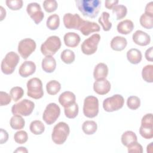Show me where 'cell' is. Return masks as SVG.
Returning a JSON list of instances; mask_svg holds the SVG:
<instances>
[{"instance_id":"obj_39","label":"cell","mask_w":153,"mask_h":153,"mask_svg":"<svg viewBox=\"0 0 153 153\" xmlns=\"http://www.w3.org/2000/svg\"><path fill=\"white\" fill-rule=\"evenodd\" d=\"M14 139L16 143L19 144H23L27 141V133L24 130L18 131L14 134Z\"/></svg>"},{"instance_id":"obj_31","label":"cell","mask_w":153,"mask_h":153,"mask_svg":"<svg viewBox=\"0 0 153 153\" xmlns=\"http://www.w3.org/2000/svg\"><path fill=\"white\" fill-rule=\"evenodd\" d=\"M60 25V18L57 14L50 16L46 22L47 27L51 30H56Z\"/></svg>"},{"instance_id":"obj_24","label":"cell","mask_w":153,"mask_h":153,"mask_svg":"<svg viewBox=\"0 0 153 153\" xmlns=\"http://www.w3.org/2000/svg\"><path fill=\"white\" fill-rule=\"evenodd\" d=\"M127 58L131 64H138L142 60V53L137 48H131L127 52Z\"/></svg>"},{"instance_id":"obj_44","label":"cell","mask_w":153,"mask_h":153,"mask_svg":"<svg viewBox=\"0 0 153 153\" xmlns=\"http://www.w3.org/2000/svg\"><path fill=\"white\" fill-rule=\"evenodd\" d=\"M139 133L142 137L146 139H150L153 137V129L152 128H145L140 127Z\"/></svg>"},{"instance_id":"obj_10","label":"cell","mask_w":153,"mask_h":153,"mask_svg":"<svg viewBox=\"0 0 153 153\" xmlns=\"http://www.w3.org/2000/svg\"><path fill=\"white\" fill-rule=\"evenodd\" d=\"M60 114V109L55 103H50L47 105L42 115V119L46 124L51 125L59 118Z\"/></svg>"},{"instance_id":"obj_22","label":"cell","mask_w":153,"mask_h":153,"mask_svg":"<svg viewBox=\"0 0 153 153\" xmlns=\"http://www.w3.org/2000/svg\"><path fill=\"white\" fill-rule=\"evenodd\" d=\"M42 69L47 73L54 72L56 68V62L53 56H45L42 61Z\"/></svg>"},{"instance_id":"obj_32","label":"cell","mask_w":153,"mask_h":153,"mask_svg":"<svg viewBox=\"0 0 153 153\" xmlns=\"http://www.w3.org/2000/svg\"><path fill=\"white\" fill-rule=\"evenodd\" d=\"M142 76L147 82H153V65H148L144 66L142 71Z\"/></svg>"},{"instance_id":"obj_12","label":"cell","mask_w":153,"mask_h":153,"mask_svg":"<svg viewBox=\"0 0 153 153\" xmlns=\"http://www.w3.org/2000/svg\"><path fill=\"white\" fill-rule=\"evenodd\" d=\"M63 21L66 28L79 30L84 20L78 14L66 13L63 16Z\"/></svg>"},{"instance_id":"obj_36","label":"cell","mask_w":153,"mask_h":153,"mask_svg":"<svg viewBox=\"0 0 153 153\" xmlns=\"http://www.w3.org/2000/svg\"><path fill=\"white\" fill-rule=\"evenodd\" d=\"M139 22L140 25L145 29H150L153 27V17L149 16L145 13L141 15Z\"/></svg>"},{"instance_id":"obj_48","label":"cell","mask_w":153,"mask_h":153,"mask_svg":"<svg viewBox=\"0 0 153 153\" xmlns=\"http://www.w3.org/2000/svg\"><path fill=\"white\" fill-rule=\"evenodd\" d=\"M8 139V134L6 130L1 128V144L5 143Z\"/></svg>"},{"instance_id":"obj_15","label":"cell","mask_w":153,"mask_h":153,"mask_svg":"<svg viewBox=\"0 0 153 153\" xmlns=\"http://www.w3.org/2000/svg\"><path fill=\"white\" fill-rule=\"evenodd\" d=\"M132 39L136 44L140 46H146L149 44L151 42L150 36L147 33L140 30H136L133 34Z\"/></svg>"},{"instance_id":"obj_23","label":"cell","mask_w":153,"mask_h":153,"mask_svg":"<svg viewBox=\"0 0 153 153\" xmlns=\"http://www.w3.org/2000/svg\"><path fill=\"white\" fill-rule=\"evenodd\" d=\"M134 29V24L130 20H124L118 23L117 31L123 35H127L132 32Z\"/></svg>"},{"instance_id":"obj_46","label":"cell","mask_w":153,"mask_h":153,"mask_svg":"<svg viewBox=\"0 0 153 153\" xmlns=\"http://www.w3.org/2000/svg\"><path fill=\"white\" fill-rule=\"evenodd\" d=\"M145 14L153 17V2L151 1L150 2L148 3L145 7Z\"/></svg>"},{"instance_id":"obj_28","label":"cell","mask_w":153,"mask_h":153,"mask_svg":"<svg viewBox=\"0 0 153 153\" xmlns=\"http://www.w3.org/2000/svg\"><path fill=\"white\" fill-rule=\"evenodd\" d=\"M109 14L104 11L98 19L99 23L101 25L104 31H109L112 27V23L109 21Z\"/></svg>"},{"instance_id":"obj_33","label":"cell","mask_w":153,"mask_h":153,"mask_svg":"<svg viewBox=\"0 0 153 153\" xmlns=\"http://www.w3.org/2000/svg\"><path fill=\"white\" fill-rule=\"evenodd\" d=\"M61 60L66 64H71L73 63L75 59V55L73 51L69 49L63 50L60 55Z\"/></svg>"},{"instance_id":"obj_13","label":"cell","mask_w":153,"mask_h":153,"mask_svg":"<svg viewBox=\"0 0 153 153\" xmlns=\"http://www.w3.org/2000/svg\"><path fill=\"white\" fill-rule=\"evenodd\" d=\"M26 11L36 25H38L44 17V14L40 5L36 2L29 4L26 7Z\"/></svg>"},{"instance_id":"obj_18","label":"cell","mask_w":153,"mask_h":153,"mask_svg":"<svg viewBox=\"0 0 153 153\" xmlns=\"http://www.w3.org/2000/svg\"><path fill=\"white\" fill-rule=\"evenodd\" d=\"M75 95L71 91H66L62 93L59 97V102L64 108L69 106L75 102Z\"/></svg>"},{"instance_id":"obj_9","label":"cell","mask_w":153,"mask_h":153,"mask_svg":"<svg viewBox=\"0 0 153 153\" xmlns=\"http://www.w3.org/2000/svg\"><path fill=\"white\" fill-rule=\"evenodd\" d=\"M100 40V36L98 33H94L85 39L81 44V48L83 54L91 55L96 53L97 45Z\"/></svg>"},{"instance_id":"obj_3","label":"cell","mask_w":153,"mask_h":153,"mask_svg":"<svg viewBox=\"0 0 153 153\" xmlns=\"http://www.w3.org/2000/svg\"><path fill=\"white\" fill-rule=\"evenodd\" d=\"M19 60L20 57L14 51L8 53L1 62V68L2 73L5 75L13 74Z\"/></svg>"},{"instance_id":"obj_26","label":"cell","mask_w":153,"mask_h":153,"mask_svg":"<svg viewBox=\"0 0 153 153\" xmlns=\"http://www.w3.org/2000/svg\"><path fill=\"white\" fill-rule=\"evenodd\" d=\"M136 141H137V136L132 131H126L121 136V142L126 147L131 143Z\"/></svg>"},{"instance_id":"obj_11","label":"cell","mask_w":153,"mask_h":153,"mask_svg":"<svg viewBox=\"0 0 153 153\" xmlns=\"http://www.w3.org/2000/svg\"><path fill=\"white\" fill-rule=\"evenodd\" d=\"M36 46V42L33 39L25 38L19 42L18 52L23 59H27L35 51Z\"/></svg>"},{"instance_id":"obj_52","label":"cell","mask_w":153,"mask_h":153,"mask_svg":"<svg viewBox=\"0 0 153 153\" xmlns=\"http://www.w3.org/2000/svg\"><path fill=\"white\" fill-rule=\"evenodd\" d=\"M153 142H151L146 148V151L148 153H152L153 152Z\"/></svg>"},{"instance_id":"obj_35","label":"cell","mask_w":153,"mask_h":153,"mask_svg":"<svg viewBox=\"0 0 153 153\" xmlns=\"http://www.w3.org/2000/svg\"><path fill=\"white\" fill-rule=\"evenodd\" d=\"M112 13L116 15L117 20H121L126 16L127 9L124 5H116L112 8Z\"/></svg>"},{"instance_id":"obj_51","label":"cell","mask_w":153,"mask_h":153,"mask_svg":"<svg viewBox=\"0 0 153 153\" xmlns=\"http://www.w3.org/2000/svg\"><path fill=\"white\" fill-rule=\"evenodd\" d=\"M28 152L27 149L25 147H22V146L17 148L14 151V152Z\"/></svg>"},{"instance_id":"obj_20","label":"cell","mask_w":153,"mask_h":153,"mask_svg":"<svg viewBox=\"0 0 153 153\" xmlns=\"http://www.w3.org/2000/svg\"><path fill=\"white\" fill-rule=\"evenodd\" d=\"M108 74V68L105 63H99L94 68L93 77L96 80L106 78Z\"/></svg>"},{"instance_id":"obj_42","label":"cell","mask_w":153,"mask_h":153,"mask_svg":"<svg viewBox=\"0 0 153 153\" xmlns=\"http://www.w3.org/2000/svg\"><path fill=\"white\" fill-rule=\"evenodd\" d=\"M145 128H152V114H146L141 120V126Z\"/></svg>"},{"instance_id":"obj_7","label":"cell","mask_w":153,"mask_h":153,"mask_svg":"<svg viewBox=\"0 0 153 153\" xmlns=\"http://www.w3.org/2000/svg\"><path fill=\"white\" fill-rule=\"evenodd\" d=\"M34 108L35 104L32 101L28 99H23L13 105L11 112L14 115L26 117L32 114Z\"/></svg>"},{"instance_id":"obj_16","label":"cell","mask_w":153,"mask_h":153,"mask_svg":"<svg viewBox=\"0 0 153 153\" xmlns=\"http://www.w3.org/2000/svg\"><path fill=\"white\" fill-rule=\"evenodd\" d=\"M36 71V65L32 61L24 62L19 69V75L24 78L28 77L35 73Z\"/></svg>"},{"instance_id":"obj_5","label":"cell","mask_w":153,"mask_h":153,"mask_svg":"<svg viewBox=\"0 0 153 153\" xmlns=\"http://www.w3.org/2000/svg\"><path fill=\"white\" fill-rule=\"evenodd\" d=\"M99 113V100L93 96H88L84 99L83 105L84 115L90 118H94Z\"/></svg>"},{"instance_id":"obj_34","label":"cell","mask_w":153,"mask_h":153,"mask_svg":"<svg viewBox=\"0 0 153 153\" xmlns=\"http://www.w3.org/2000/svg\"><path fill=\"white\" fill-rule=\"evenodd\" d=\"M64 112L65 116L70 119L75 118L78 114V104L75 102L74 104L70 105L69 106H68L66 108H64Z\"/></svg>"},{"instance_id":"obj_40","label":"cell","mask_w":153,"mask_h":153,"mask_svg":"<svg viewBox=\"0 0 153 153\" xmlns=\"http://www.w3.org/2000/svg\"><path fill=\"white\" fill-rule=\"evenodd\" d=\"M58 4L55 0H45L43 2V7L47 13H52L56 10Z\"/></svg>"},{"instance_id":"obj_49","label":"cell","mask_w":153,"mask_h":153,"mask_svg":"<svg viewBox=\"0 0 153 153\" xmlns=\"http://www.w3.org/2000/svg\"><path fill=\"white\" fill-rule=\"evenodd\" d=\"M153 47H149L148 49H147L145 51V58L146 59L148 60V61H149V62H152L153 60V55H152V48Z\"/></svg>"},{"instance_id":"obj_30","label":"cell","mask_w":153,"mask_h":153,"mask_svg":"<svg viewBox=\"0 0 153 153\" xmlns=\"http://www.w3.org/2000/svg\"><path fill=\"white\" fill-rule=\"evenodd\" d=\"M61 88V84L56 80H51L46 84V90L50 95L57 94Z\"/></svg>"},{"instance_id":"obj_19","label":"cell","mask_w":153,"mask_h":153,"mask_svg":"<svg viewBox=\"0 0 153 153\" xmlns=\"http://www.w3.org/2000/svg\"><path fill=\"white\" fill-rule=\"evenodd\" d=\"M65 44L69 47L74 48L78 45L81 38L79 35L75 32H68L63 37Z\"/></svg>"},{"instance_id":"obj_17","label":"cell","mask_w":153,"mask_h":153,"mask_svg":"<svg viewBox=\"0 0 153 153\" xmlns=\"http://www.w3.org/2000/svg\"><path fill=\"white\" fill-rule=\"evenodd\" d=\"M100 26L95 22L84 20L80 26L79 30L85 36L89 35L91 33L100 31Z\"/></svg>"},{"instance_id":"obj_38","label":"cell","mask_w":153,"mask_h":153,"mask_svg":"<svg viewBox=\"0 0 153 153\" xmlns=\"http://www.w3.org/2000/svg\"><path fill=\"white\" fill-rule=\"evenodd\" d=\"M127 105L128 108L131 110H136L139 108L140 105V99L136 96H131L127 100Z\"/></svg>"},{"instance_id":"obj_27","label":"cell","mask_w":153,"mask_h":153,"mask_svg":"<svg viewBox=\"0 0 153 153\" xmlns=\"http://www.w3.org/2000/svg\"><path fill=\"white\" fill-rule=\"evenodd\" d=\"M97 125L94 121L87 120L83 123L82 129L84 133L87 135L93 134L97 130Z\"/></svg>"},{"instance_id":"obj_21","label":"cell","mask_w":153,"mask_h":153,"mask_svg":"<svg viewBox=\"0 0 153 153\" xmlns=\"http://www.w3.org/2000/svg\"><path fill=\"white\" fill-rule=\"evenodd\" d=\"M127 39L120 36H116L114 37L111 41V47L113 50L120 51L123 50L127 46Z\"/></svg>"},{"instance_id":"obj_37","label":"cell","mask_w":153,"mask_h":153,"mask_svg":"<svg viewBox=\"0 0 153 153\" xmlns=\"http://www.w3.org/2000/svg\"><path fill=\"white\" fill-rule=\"evenodd\" d=\"M24 94L23 89L20 87H13L10 91V95L11 96V99L17 102L20 100Z\"/></svg>"},{"instance_id":"obj_50","label":"cell","mask_w":153,"mask_h":153,"mask_svg":"<svg viewBox=\"0 0 153 153\" xmlns=\"http://www.w3.org/2000/svg\"><path fill=\"white\" fill-rule=\"evenodd\" d=\"M0 10H1V21H2L4 20V19L6 16V11L2 6L0 7Z\"/></svg>"},{"instance_id":"obj_8","label":"cell","mask_w":153,"mask_h":153,"mask_svg":"<svg viewBox=\"0 0 153 153\" xmlns=\"http://www.w3.org/2000/svg\"><path fill=\"white\" fill-rule=\"evenodd\" d=\"M124 103L123 97L120 94H114L105 99L103 102L104 110L108 112L118 111L123 108Z\"/></svg>"},{"instance_id":"obj_47","label":"cell","mask_w":153,"mask_h":153,"mask_svg":"<svg viewBox=\"0 0 153 153\" xmlns=\"http://www.w3.org/2000/svg\"><path fill=\"white\" fill-rule=\"evenodd\" d=\"M118 3V0H106L105 2V6L108 9H112Z\"/></svg>"},{"instance_id":"obj_25","label":"cell","mask_w":153,"mask_h":153,"mask_svg":"<svg viewBox=\"0 0 153 153\" xmlns=\"http://www.w3.org/2000/svg\"><path fill=\"white\" fill-rule=\"evenodd\" d=\"M10 124L14 130L22 129L25 125V121L20 115H14L10 119Z\"/></svg>"},{"instance_id":"obj_6","label":"cell","mask_w":153,"mask_h":153,"mask_svg":"<svg viewBox=\"0 0 153 153\" xmlns=\"http://www.w3.org/2000/svg\"><path fill=\"white\" fill-rule=\"evenodd\" d=\"M27 96L35 99H39L43 97L44 91L42 84L38 78H32L27 82Z\"/></svg>"},{"instance_id":"obj_2","label":"cell","mask_w":153,"mask_h":153,"mask_svg":"<svg viewBox=\"0 0 153 153\" xmlns=\"http://www.w3.org/2000/svg\"><path fill=\"white\" fill-rule=\"evenodd\" d=\"M70 133L69 126L65 122H59L53 128L51 139L57 145H62L65 142Z\"/></svg>"},{"instance_id":"obj_41","label":"cell","mask_w":153,"mask_h":153,"mask_svg":"<svg viewBox=\"0 0 153 153\" xmlns=\"http://www.w3.org/2000/svg\"><path fill=\"white\" fill-rule=\"evenodd\" d=\"M5 3L7 6L12 10H19L23 7L22 0H7Z\"/></svg>"},{"instance_id":"obj_14","label":"cell","mask_w":153,"mask_h":153,"mask_svg":"<svg viewBox=\"0 0 153 153\" xmlns=\"http://www.w3.org/2000/svg\"><path fill=\"white\" fill-rule=\"evenodd\" d=\"M93 90L98 94L105 95L111 90V84L106 78L96 80L93 84Z\"/></svg>"},{"instance_id":"obj_29","label":"cell","mask_w":153,"mask_h":153,"mask_svg":"<svg viewBox=\"0 0 153 153\" xmlns=\"http://www.w3.org/2000/svg\"><path fill=\"white\" fill-rule=\"evenodd\" d=\"M29 129L33 134L35 135H39L44 131L45 126L42 121L39 120H35L32 121L30 124Z\"/></svg>"},{"instance_id":"obj_1","label":"cell","mask_w":153,"mask_h":153,"mask_svg":"<svg viewBox=\"0 0 153 153\" xmlns=\"http://www.w3.org/2000/svg\"><path fill=\"white\" fill-rule=\"evenodd\" d=\"M75 3L84 16L93 19L97 17L101 8V1L99 0H76Z\"/></svg>"},{"instance_id":"obj_45","label":"cell","mask_w":153,"mask_h":153,"mask_svg":"<svg viewBox=\"0 0 153 153\" xmlns=\"http://www.w3.org/2000/svg\"><path fill=\"white\" fill-rule=\"evenodd\" d=\"M11 96L7 93L1 91L0 92V105L5 106L11 102Z\"/></svg>"},{"instance_id":"obj_4","label":"cell","mask_w":153,"mask_h":153,"mask_svg":"<svg viewBox=\"0 0 153 153\" xmlns=\"http://www.w3.org/2000/svg\"><path fill=\"white\" fill-rule=\"evenodd\" d=\"M61 41L57 36H49L44 42L41 44V51L45 56H53L60 49Z\"/></svg>"},{"instance_id":"obj_43","label":"cell","mask_w":153,"mask_h":153,"mask_svg":"<svg viewBox=\"0 0 153 153\" xmlns=\"http://www.w3.org/2000/svg\"><path fill=\"white\" fill-rule=\"evenodd\" d=\"M127 147L128 152L131 153H142L143 152V148L142 146L136 142H134L130 144Z\"/></svg>"}]
</instances>
